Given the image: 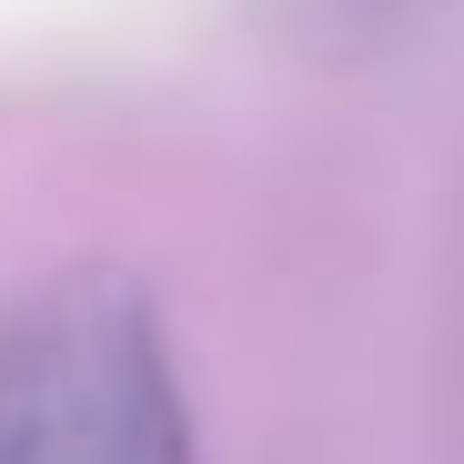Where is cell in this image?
I'll use <instances>...</instances> for the list:
<instances>
[{"label":"cell","mask_w":464,"mask_h":464,"mask_svg":"<svg viewBox=\"0 0 464 464\" xmlns=\"http://www.w3.org/2000/svg\"><path fill=\"white\" fill-rule=\"evenodd\" d=\"M0 464H202L162 303L111 263L0 303Z\"/></svg>","instance_id":"6da1fadb"},{"label":"cell","mask_w":464,"mask_h":464,"mask_svg":"<svg viewBox=\"0 0 464 464\" xmlns=\"http://www.w3.org/2000/svg\"><path fill=\"white\" fill-rule=\"evenodd\" d=\"M263 31L303 41V51H373V41H394L424 0H253Z\"/></svg>","instance_id":"7a4b0ae2"}]
</instances>
